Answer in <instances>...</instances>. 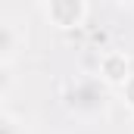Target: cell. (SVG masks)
<instances>
[{
    "instance_id": "7a4b0ae2",
    "label": "cell",
    "mask_w": 134,
    "mask_h": 134,
    "mask_svg": "<svg viewBox=\"0 0 134 134\" xmlns=\"http://www.w3.org/2000/svg\"><path fill=\"white\" fill-rule=\"evenodd\" d=\"M16 47H19V37H16V25L3 19V22H0V50H3V53H0V59H3V66H6V63H9V59L16 56Z\"/></svg>"
},
{
    "instance_id": "277c9868",
    "label": "cell",
    "mask_w": 134,
    "mask_h": 134,
    "mask_svg": "<svg viewBox=\"0 0 134 134\" xmlns=\"http://www.w3.org/2000/svg\"><path fill=\"white\" fill-rule=\"evenodd\" d=\"M103 75L109 81H128V63H125V56H106L103 59Z\"/></svg>"
},
{
    "instance_id": "6da1fadb",
    "label": "cell",
    "mask_w": 134,
    "mask_h": 134,
    "mask_svg": "<svg viewBox=\"0 0 134 134\" xmlns=\"http://www.w3.org/2000/svg\"><path fill=\"white\" fill-rule=\"evenodd\" d=\"M66 103H69V109H75V112H81V115H94V112H100L103 106H106V91H103L100 81L81 78V81H75V84L69 87Z\"/></svg>"
},
{
    "instance_id": "3957f363",
    "label": "cell",
    "mask_w": 134,
    "mask_h": 134,
    "mask_svg": "<svg viewBox=\"0 0 134 134\" xmlns=\"http://www.w3.org/2000/svg\"><path fill=\"white\" fill-rule=\"evenodd\" d=\"M50 16H53L59 25H75V22L84 16V6H81V3H53V6H50Z\"/></svg>"
},
{
    "instance_id": "5b68a950",
    "label": "cell",
    "mask_w": 134,
    "mask_h": 134,
    "mask_svg": "<svg viewBox=\"0 0 134 134\" xmlns=\"http://www.w3.org/2000/svg\"><path fill=\"white\" fill-rule=\"evenodd\" d=\"M3 134H19V122L9 112H3Z\"/></svg>"
}]
</instances>
